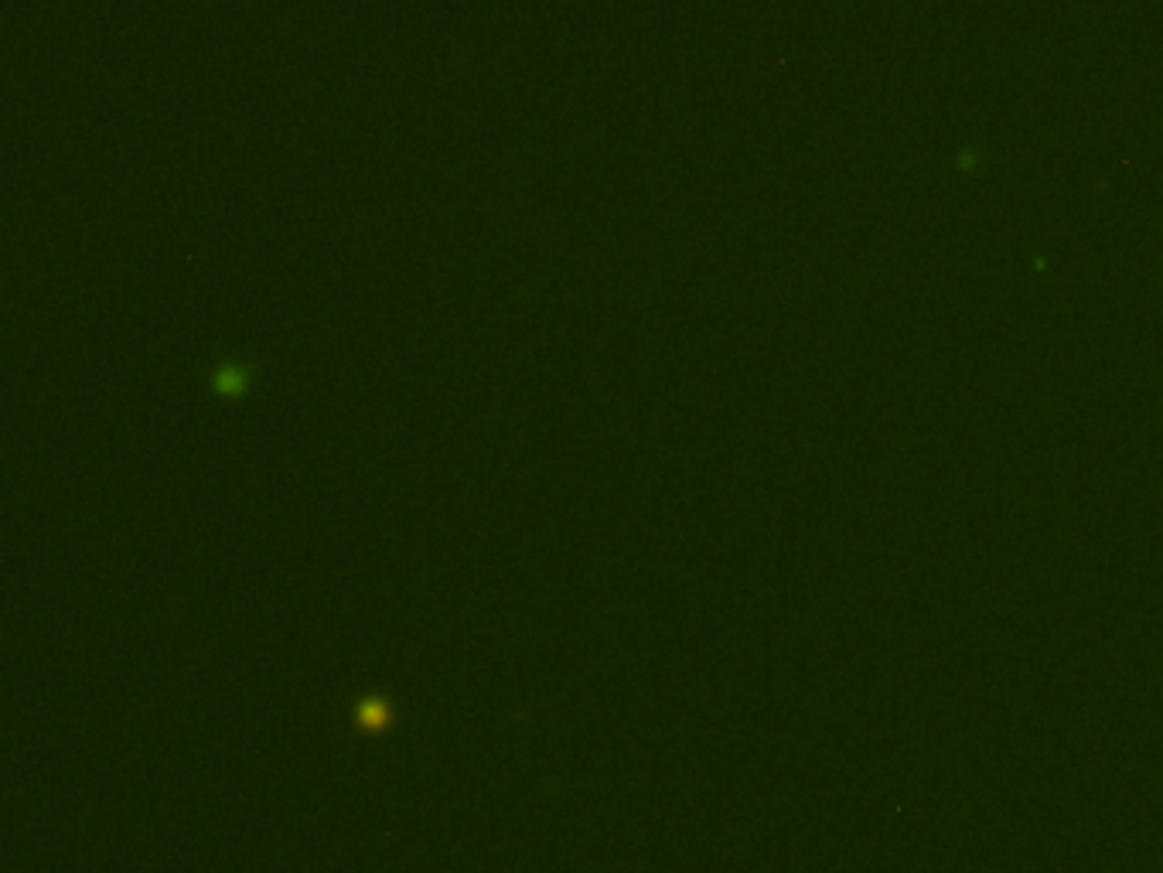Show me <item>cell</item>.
I'll return each instance as SVG.
<instances>
[{"mask_svg": "<svg viewBox=\"0 0 1163 873\" xmlns=\"http://www.w3.org/2000/svg\"><path fill=\"white\" fill-rule=\"evenodd\" d=\"M256 376V365L243 359H222L209 365V386L222 396H239L249 389Z\"/></svg>", "mask_w": 1163, "mask_h": 873, "instance_id": "6da1fadb", "label": "cell"}, {"mask_svg": "<svg viewBox=\"0 0 1163 873\" xmlns=\"http://www.w3.org/2000/svg\"><path fill=\"white\" fill-rule=\"evenodd\" d=\"M393 700H389L386 693H372V696H362L359 703H355V723H359L362 730H386L389 723H393Z\"/></svg>", "mask_w": 1163, "mask_h": 873, "instance_id": "7a4b0ae2", "label": "cell"}]
</instances>
